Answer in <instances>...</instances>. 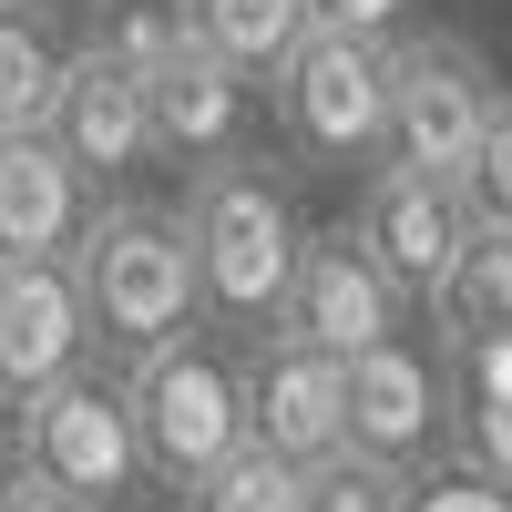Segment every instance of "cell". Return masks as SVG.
Instances as JSON below:
<instances>
[{"instance_id":"cell-1","label":"cell","mask_w":512,"mask_h":512,"mask_svg":"<svg viewBox=\"0 0 512 512\" xmlns=\"http://www.w3.org/2000/svg\"><path fill=\"white\" fill-rule=\"evenodd\" d=\"M185 246H195V308L205 328L226 338H267L277 308H287V277L297 256H308V216H297V195L267 175V164H205L185 185Z\"/></svg>"},{"instance_id":"cell-2","label":"cell","mask_w":512,"mask_h":512,"mask_svg":"<svg viewBox=\"0 0 512 512\" xmlns=\"http://www.w3.org/2000/svg\"><path fill=\"white\" fill-rule=\"evenodd\" d=\"M123 400H134V431H144V472L164 492H195L216 461H236L246 431V359L205 328H175L154 349L123 359Z\"/></svg>"},{"instance_id":"cell-3","label":"cell","mask_w":512,"mask_h":512,"mask_svg":"<svg viewBox=\"0 0 512 512\" xmlns=\"http://www.w3.org/2000/svg\"><path fill=\"white\" fill-rule=\"evenodd\" d=\"M72 277H82V308H93V338L123 359L175 338V328H205L195 246H185V216H164V205H134V195L93 205V226L72 246Z\"/></svg>"},{"instance_id":"cell-4","label":"cell","mask_w":512,"mask_h":512,"mask_svg":"<svg viewBox=\"0 0 512 512\" xmlns=\"http://www.w3.org/2000/svg\"><path fill=\"white\" fill-rule=\"evenodd\" d=\"M267 113H277L287 154L318 164V175L379 164V134H390V41L308 31V41L267 72Z\"/></svg>"},{"instance_id":"cell-5","label":"cell","mask_w":512,"mask_h":512,"mask_svg":"<svg viewBox=\"0 0 512 512\" xmlns=\"http://www.w3.org/2000/svg\"><path fill=\"white\" fill-rule=\"evenodd\" d=\"M21 472H41L52 492H72L82 512H123L154 472H144V431H134V400H123V379H103L82 359L72 379L21 400Z\"/></svg>"},{"instance_id":"cell-6","label":"cell","mask_w":512,"mask_h":512,"mask_svg":"<svg viewBox=\"0 0 512 512\" xmlns=\"http://www.w3.org/2000/svg\"><path fill=\"white\" fill-rule=\"evenodd\" d=\"M492 103H502V82L482 62V41H461V31H400L390 41V134H379V164L461 185V164H472Z\"/></svg>"},{"instance_id":"cell-7","label":"cell","mask_w":512,"mask_h":512,"mask_svg":"<svg viewBox=\"0 0 512 512\" xmlns=\"http://www.w3.org/2000/svg\"><path fill=\"white\" fill-rule=\"evenodd\" d=\"M246 431L277 461H297V472L338 461L349 451V359H328L287 328L246 338Z\"/></svg>"},{"instance_id":"cell-8","label":"cell","mask_w":512,"mask_h":512,"mask_svg":"<svg viewBox=\"0 0 512 512\" xmlns=\"http://www.w3.org/2000/svg\"><path fill=\"white\" fill-rule=\"evenodd\" d=\"M400 318H410V297L379 277V256L359 246V226H308V256H297V277H287L277 328L328 349V359H359L379 338H400Z\"/></svg>"},{"instance_id":"cell-9","label":"cell","mask_w":512,"mask_h":512,"mask_svg":"<svg viewBox=\"0 0 512 512\" xmlns=\"http://www.w3.org/2000/svg\"><path fill=\"white\" fill-rule=\"evenodd\" d=\"M359 246L379 256V277H390L410 308H441V287L461 267V246H472V216H461V195L441 175H400V164H369L359 185Z\"/></svg>"},{"instance_id":"cell-10","label":"cell","mask_w":512,"mask_h":512,"mask_svg":"<svg viewBox=\"0 0 512 512\" xmlns=\"http://www.w3.org/2000/svg\"><path fill=\"white\" fill-rule=\"evenodd\" d=\"M93 359V308H82L72 256H0V400H31Z\"/></svg>"},{"instance_id":"cell-11","label":"cell","mask_w":512,"mask_h":512,"mask_svg":"<svg viewBox=\"0 0 512 512\" xmlns=\"http://www.w3.org/2000/svg\"><path fill=\"white\" fill-rule=\"evenodd\" d=\"M441 420H451V400H441V349L420 359L410 338H379V349L349 359V451L420 472V451L441 441Z\"/></svg>"},{"instance_id":"cell-12","label":"cell","mask_w":512,"mask_h":512,"mask_svg":"<svg viewBox=\"0 0 512 512\" xmlns=\"http://www.w3.org/2000/svg\"><path fill=\"white\" fill-rule=\"evenodd\" d=\"M144 103H154V154H175V164H226L246 154V113H256V82L226 62V52H205V41L185 31L175 41V62H164L144 82Z\"/></svg>"},{"instance_id":"cell-13","label":"cell","mask_w":512,"mask_h":512,"mask_svg":"<svg viewBox=\"0 0 512 512\" xmlns=\"http://www.w3.org/2000/svg\"><path fill=\"white\" fill-rule=\"evenodd\" d=\"M41 134H52L93 185H123V175H144V164H154V103H144V82H134V72H113V62H93V52H72L52 113H41Z\"/></svg>"},{"instance_id":"cell-14","label":"cell","mask_w":512,"mask_h":512,"mask_svg":"<svg viewBox=\"0 0 512 512\" xmlns=\"http://www.w3.org/2000/svg\"><path fill=\"white\" fill-rule=\"evenodd\" d=\"M93 226V175L41 134H0V256H72Z\"/></svg>"},{"instance_id":"cell-15","label":"cell","mask_w":512,"mask_h":512,"mask_svg":"<svg viewBox=\"0 0 512 512\" xmlns=\"http://www.w3.org/2000/svg\"><path fill=\"white\" fill-rule=\"evenodd\" d=\"M441 400L461 461L512 482V328H441Z\"/></svg>"},{"instance_id":"cell-16","label":"cell","mask_w":512,"mask_h":512,"mask_svg":"<svg viewBox=\"0 0 512 512\" xmlns=\"http://www.w3.org/2000/svg\"><path fill=\"white\" fill-rule=\"evenodd\" d=\"M62 72H72L62 11H52V0H0V134H21V123L52 113Z\"/></svg>"},{"instance_id":"cell-17","label":"cell","mask_w":512,"mask_h":512,"mask_svg":"<svg viewBox=\"0 0 512 512\" xmlns=\"http://www.w3.org/2000/svg\"><path fill=\"white\" fill-rule=\"evenodd\" d=\"M185 31L205 41V52H226L246 82H267L297 41L318 31V11L308 0H185Z\"/></svg>"},{"instance_id":"cell-18","label":"cell","mask_w":512,"mask_h":512,"mask_svg":"<svg viewBox=\"0 0 512 512\" xmlns=\"http://www.w3.org/2000/svg\"><path fill=\"white\" fill-rule=\"evenodd\" d=\"M175 41H185V0H82V41L72 52L154 82L164 62H175Z\"/></svg>"},{"instance_id":"cell-19","label":"cell","mask_w":512,"mask_h":512,"mask_svg":"<svg viewBox=\"0 0 512 512\" xmlns=\"http://www.w3.org/2000/svg\"><path fill=\"white\" fill-rule=\"evenodd\" d=\"M185 512H308V472L277 461L267 441H246L236 461H216V472L185 492Z\"/></svg>"},{"instance_id":"cell-20","label":"cell","mask_w":512,"mask_h":512,"mask_svg":"<svg viewBox=\"0 0 512 512\" xmlns=\"http://www.w3.org/2000/svg\"><path fill=\"white\" fill-rule=\"evenodd\" d=\"M431 318L441 328H512V226H472V246H461Z\"/></svg>"},{"instance_id":"cell-21","label":"cell","mask_w":512,"mask_h":512,"mask_svg":"<svg viewBox=\"0 0 512 512\" xmlns=\"http://www.w3.org/2000/svg\"><path fill=\"white\" fill-rule=\"evenodd\" d=\"M420 472H400V461H369V451H338L308 472V512H410Z\"/></svg>"},{"instance_id":"cell-22","label":"cell","mask_w":512,"mask_h":512,"mask_svg":"<svg viewBox=\"0 0 512 512\" xmlns=\"http://www.w3.org/2000/svg\"><path fill=\"white\" fill-rule=\"evenodd\" d=\"M461 216L472 226H512V93L492 103V123H482V144H472V164H461Z\"/></svg>"},{"instance_id":"cell-23","label":"cell","mask_w":512,"mask_h":512,"mask_svg":"<svg viewBox=\"0 0 512 512\" xmlns=\"http://www.w3.org/2000/svg\"><path fill=\"white\" fill-rule=\"evenodd\" d=\"M410 512H512V482L472 472V461H441V472H420Z\"/></svg>"},{"instance_id":"cell-24","label":"cell","mask_w":512,"mask_h":512,"mask_svg":"<svg viewBox=\"0 0 512 512\" xmlns=\"http://www.w3.org/2000/svg\"><path fill=\"white\" fill-rule=\"evenodd\" d=\"M318 31H359V41H400L410 31V0H308Z\"/></svg>"},{"instance_id":"cell-25","label":"cell","mask_w":512,"mask_h":512,"mask_svg":"<svg viewBox=\"0 0 512 512\" xmlns=\"http://www.w3.org/2000/svg\"><path fill=\"white\" fill-rule=\"evenodd\" d=\"M0 512H82L72 492H52L41 472H21V461H0Z\"/></svg>"}]
</instances>
